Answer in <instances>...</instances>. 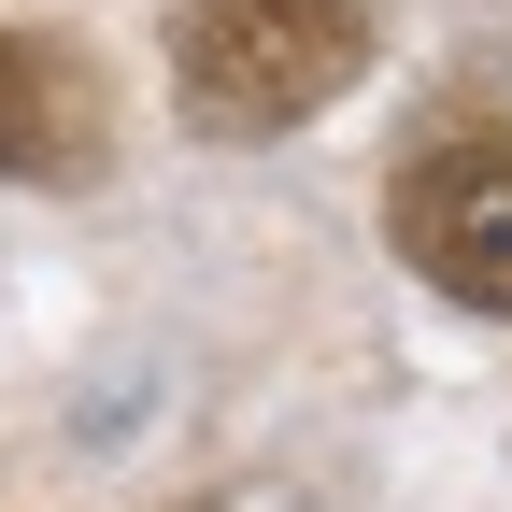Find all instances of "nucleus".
Wrapping results in <instances>:
<instances>
[{
	"label": "nucleus",
	"instance_id": "obj_1",
	"mask_svg": "<svg viewBox=\"0 0 512 512\" xmlns=\"http://www.w3.org/2000/svg\"><path fill=\"white\" fill-rule=\"evenodd\" d=\"M370 72V0H185L171 100L200 143H285Z\"/></svg>",
	"mask_w": 512,
	"mask_h": 512
},
{
	"label": "nucleus",
	"instance_id": "obj_2",
	"mask_svg": "<svg viewBox=\"0 0 512 512\" xmlns=\"http://www.w3.org/2000/svg\"><path fill=\"white\" fill-rule=\"evenodd\" d=\"M384 228L441 299L512 313V143H427L399 171V200H384Z\"/></svg>",
	"mask_w": 512,
	"mask_h": 512
},
{
	"label": "nucleus",
	"instance_id": "obj_3",
	"mask_svg": "<svg viewBox=\"0 0 512 512\" xmlns=\"http://www.w3.org/2000/svg\"><path fill=\"white\" fill-rule=\"evenodd\" d=\"M114 100L57 29H0V185H100Z\"/></svg>",
	"mask_w": 512,
	"mask_h": 512
}]
</instances>
